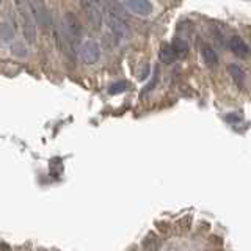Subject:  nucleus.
<instances>
[{"label":"nucleus","mask_w":251,"mask_h":251,"mask_svg":"<svg viewBox=\"0 0 251 251\" xmlns=\"http://www.w3.org/2000/svg\"><path fill=\"white\" fill-rule=\"evenodd\" d=\"M16 8L21 14V19L24 24V35H25V39L33 44L35 43V38H36V27H35V18H33V13H31V5L28 0H14Z\"/></svg>","instance_id":"f257e3e1"},{"label":"nucleus","mask_w":251,"mask_h":251,"mask_svg":"<svg viewBox=\"0 0 251 251\" xmlns=\"http://www.w3.org/2000/svg\"><path fill=\"white\" fill-rule=\"evenodd\" d=\"M107 13V22L110 25V30H112L113 36L118 39V41H124L130 36L129 33V28H127V24H126L120 16H116L112 11H105Z\"/></svg>","instance_id":"39448f33"},{"label":"nucleus","mask_w":251,"mask_h":251,"mask_svg":"<svg viewBox=\"0 0 251 251\" xmlns=\"http://www.w3.org/2000/svg\"><path fill=\"white\" fill-rule=\"evenodd\" d=\"M61 31H63V39L66 41L68 47H74L78 44V41H80L82 27L73 13H66L65 19H63V24H61Z\"/></svg>","instance_id":"f03ea898"},{"label":"nucleus","mask_w":251,"mask_h":251,"mask_svg":"<svg viewBox=\"0 0 251 251\" xmlns=\"http://www.w3.org/2000/svg\"><path fill=\"white\" fill-rule=\"evenodd\" d=\"M78 57L85 63V65H94L98 63L99 57H100V50L98 43H94L93 39H86L78 47Z\"/></svg>","instance_id":"20e7f679"},{"label":"nucleus","mask_w":251,"mask_h":251,"mask_svg":"<svg viewBox=\"0 0 251 251\" xmlns=\"http://www.w3.org/2000/svg\"><path fill=\"white\" fill-rule=\"evenodd\" d=\"M229 49L232 50L234 55H237V57H242V58L247 57L250 53V47L240 36H232L229 39Z\"/></svg>","instance_id":"6e6552de"},{"label":"nucleus","mask_w":251,"mask_h":251,"mask_svg":"<svg viewBox=\"0 0 251 251\" xmlns=\"http://www.w3.org/2000/svg\"><path fill=\"white\" fill-rule=\"evenodd\" d=\"M229 74L232 75V78L239 85H242L243 82H245V71H243L239 65H231L229 66Z\"/></svg>","instance_id":"9b49d317"},{"label":"nucleus","mask_w":251,"mask_h":251,"mask_svg":"<svg viewBox=\"0 0 251 251\" xmlns=\"http://www.w3.org/2000/svg\"><path fill=\"white\" fill-rule=\"evenodd\" d=\"M30 5H31V13H33L35 21L39 24L41 28H46L49 25V14H47L44 3L41 0H30Z\"/></svg>","instance_id":"0eeeda50"},{"label":"nucleus","mask_w":251,"mask_h":251,"mask_svg":"<svg viewBox=\"0 0 251 251\" xmlns=\"http://www.w3.org/2000/svg\"><path fill=\"white\" fill-rule=\"evenodd\" d=\"M201 53H202V60H204V63H206L207 68H215L218 65V55L214 50V47L204 44L202 49H201Z\"/></svg>","instance_id":"1a4fd4ad"},{"label":"nucleus","mask_w":251,"mask_h":251,"mask_svg":"<svg viewBox=\"0 0 251 251\" xmlns=\"http://www.w3.org/2000/svg\"><path fill=\"white\" fill-rule=\"evenodd\" d=\"M173 50H175V53L179 55V57H184V55L187 53V50H188V46H187L185 41H182V39H175Z\"/></svg>","instance_id":"ddd939ff"},{"label":"nucleus","mask_w":251,"mask_h":251,"mask_svg":"<svg viewBox=\"0 0 251 251\" xmlns=\"http://www.w3.org/2000/svg\"><path fill=\"white\" fill-rule=\"evenodd\" d=\"M14 35V24L10 18H6L3 22V28H2V36H3V41H10Z\"/></svg>","instance_id":"f8f14e48"},{"label":"nucleus","mask_w":251,"mask_h":251,"mask_svg":"<svg viewBox=\"0 0 251 251\" xmlns=\"http://www.w3.org/2000/svg\"><path fill=\"white\" fill-rule=\"evenodd\" d=\"M159 247H160L159 239H157L154 234H148L145 237V240H143L145 251H157V250H159Z\"/></svg>","instance_id":"9d476101"},{"label":"nucleus","mask_w":251,"mask_h":251,"mask_svg":"<svg viewBox=\"0 0 251 251\" xmlns=\"http://www.w3.org/2000/svg\"><path fill=\"white\" fill-rule=\"evenodd\" d=\"M176 57V53H175V50L171 49L170 46H163L162 47V50H160V58H162V61L163 63H171L173 61V58Z\"/></svg>","instance_id":"4468645a"},{"label":"nucleus","mask_w":251,"mask_h":251,"mask_svg":"<svg viewBox=\"0 0 251 251\" xmlns=\"http://www.w3.org/2000/svg\"><path fill=\"white\" fill-rule=\"evenodd\" d=\"M124 6L137 16H149L152 13V5L148 0H124Z\"/></svg>","instance_id":"423d86ee"},{"label":"nucleus","mask_w":251,"mask_h":251,"mask_svg":"<svg viewBox=\"0 0 251 251\" xmlns=\"http://www.w3.org/2000/svg\"><path fill=\"white\" fill-rule=\"evenodd\" d=\"M80 5L83 8L86 18L91 22V25L96 30H99L102 27V22H104V13H102L98 0H80Z\"/></svg>","instance_id":"7ed1b4c3"},{"label":"nucleus","mask_w":251,"mask_h":251,"mask_svg":"<svg viewBox=\"0 0 251 251\" xmlns=\"http://www.w3.org/2000/svg\"><path fill=\"white\" fill-rule=\"evenodd\" d=\"M129 83L126 80H120V82H115L113 85H110L108 88V93L110 94H120V93H124L126 90H127Z\"/></svg>","instance_id":"2eb2a0df"}]
</instances>
